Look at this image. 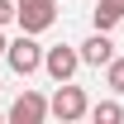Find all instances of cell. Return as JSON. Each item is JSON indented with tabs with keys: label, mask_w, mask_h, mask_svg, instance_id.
<instances>
[{
	"label": "cell",
	"mask_w": 124,
	"mask_h": 124,
	"mask_svg": "<svg viewBox=\"0 0 124 124\" xmlns=\"http://www.w3.org/2000/svg\"><path fill=\"white\" fill-rule=\"evenodd\" d=\"M5 62L15 67L19 77H33V72L43 67V48L33 43V33H19L15 43H5Z\"/></svg>",
	"instance_id": "cell-3"
},
{
	"label": "cell",
	"mask_w": 124,
	"mask_h": 124,
	"mask_svg": "<svg viewBox=\"0 0 124 124\" xmlns=\"http://www.w3.org/2000/svg\"><path fill=\"white\" fill-rule=\"evenodd\" d=\"M10 19H15V5H10V0H0V24H10Z\"/></svg>",
	"instance_id": "cell-10"
},
{
	"label": "cell",
	"mask_w": 124,
	"mask_h": 124,
	"mask_svg": "<svg viewBox=\"0 0 124 124\" xmlns=\"http://www.w3.org/2000/svg\"><path fill=\"white\" fill-rule=\"evenodd\" d=\"M15 19H19L24 33H43V29H53L57 5L53 0H15Z\"/></svg>",
	"instance_id": "cell-2"
},
{
	"label": "cell",
	"mask_w": 124,
	"mask_h": 124,
	"mask_svg": "<svg viewBox=\"0 0 124 124\" xmlns=\"http://www.w3.org/2000/svg\"><path fill=\"white\" fill-rule=\"evenodd\" d=\"M0 57H5V33H0Z\"/></svg>",
	"instance_id": "cell-11"
},
{
	"label": "cell",
	"mask_w": 124,
	"mask_h": 124,
	"mask_svg": "<svg viewBox=\"0 0 124 124\" xmlns=\"http://www.w3.org/2000/svg\"><path fill=\"white\" fill-rule=\"evenodd\" d=\"M77 53H81V67H105V62L115 57V43L105 38V29H95L91 38H86V43L77 48Z\"/></svg>",
	"instance_id": "cell-6"
},
{
	"label": "cell",
	"mask_w": 124,
	"mask_h": 124,
	"mask_svg": "<svg viewBox=\"0 0 124 124\" xmlns=\"http://www.w3.org/2000/svg\"><path fill=\"white\" fill-rule=\"evenodd\" d=\"M91 119H95V124H119V119H124V105H115V100H100V105L91 110Z\"/></svg>",
	"instance_id": "cell-8"
},
{
	"label": "cell",
	"mask_w": 124,
	"mask_h": 124,
	"mask_svg": "<svg viewBox=\"0 0 124 124\" xmlns=\"http://www.w3.org/2000/svg\"><path fill=\"white\" fill-rule=\"evenodd\" d=\"M10 119L15 124H43L48 119V100L38 91H19V100L10 105Z\"/></svg>",
	"instance_id": "cell-5"
},
{
	"label": "cell",
	"mask_w": 124,
	"mask_h": 124,
	"mask_svg": "<svg viewBox=\"0 0 124 124\" xmlns=\"http://www.w3.org/2000/svg\"><path fill=\"white\" fill-rule=\"evenodd\" d=\"M86 110H91L86 105V91L72 86V81H57V91H53V100H48V115L62 119V124H72V119H81Z\"/></svg>",
	"instance_id": "cell-1"
},
{
	"label": "cell",
	"mask_w": 124,
	"mask_h": 124,
	"mask_svg": "<svg viewBox=\"0 0 124 124\" xmlns=\"http://www.w3.org/2000/svg\"><path fill=\"white\" fill-rule=\"evenodd\" d=\"M105 81H110L115 95H124V57H110L105 62Z\"/></svg>",
	"instance_id": "cell-9"
},
{
	"label": "cell",
	"mask_w": 124,
	"mask_h": 124,
	"mask_svg": "<svg viewBox=\"0 0 124 124\" xmlns=\"http://www.w3.org/2000/svg\"><path fill=\"white\" fill-rule=\"evenodd\" d=\"M43 72H48L53 81H72V77L81 72V53H77V48H67V43L48 48V53H43Z\"/></svg>",
	"instance_id": "cell-4"
},
{
	"label": "cell",
	"mask_w": 124,
	"mask_h": 124,
	"mask_svg": "<svg viewBox=\"0 0 124 124\" xmlns=\"http://www.w3.org/2000/svg\"><path fill=\"white\" fill-rule=\"evenodd\" d=\"M91 19H95V29H115V24L124 19V0H100V5L91 10Z\"/></svg>",
	"instance_id": "cell-7"
}]
</instances>
